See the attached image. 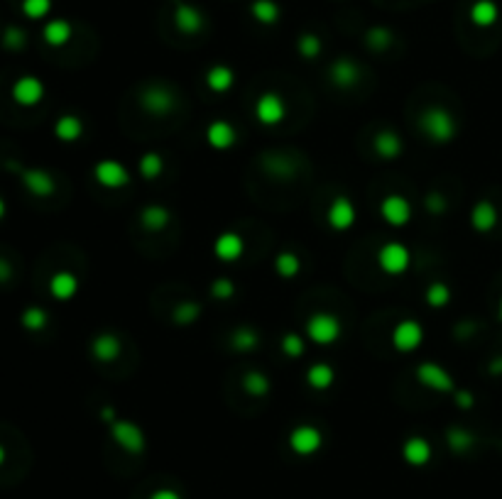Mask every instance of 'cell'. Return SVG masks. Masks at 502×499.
<instances>
[{"instance_id": "30", "label": "cell", "mask_w": 502, "mask_h": 499, "mask_svg": "<svg viewBox=\"0 0 502 499\" xmlns=\"http://www.w3.org/2000/svg\"><path fill=\"white\" fill-rule=\"evenodd\" d=\"M250 15H253L260 25H275L279 20V15H282V10H279V5L275 0H253Z\"/></svg>"}, {"instance_id": "9", "label": "cell", "mask_w": 502, "mask_h": 499, "mask_svg": "<svg viewBox=\"0 0 502 499\" xmlns=\"http://www.w3.org/2000/svg\"><path fill=\"white\" fill-rule=\"evenodd\" d=\"M380 216L387 226L402 228L412 221V203L404 196H399V193H390V196L380 201Z\"/></svg>"}, {"instance_id": "35", "label": "cell", "mask_w": 502, "mask_h": 499, "mask_svg": "<svg viewBox=\"0 0 502 499\" xmlns=\"http://www.w3.org/2000/svg\"><path fill=\"white\" fill-rule=\"evenodd\" d=\"M424 301L429 303L431 308H443L446 303L451 301V289H448V284H443V282H433L426 286V291H424Z\"/></svg>"}, {"instance_id": "24", "label": "cell", "mask_w": 502, "mask_h": 499, "mask_svg": "<svg viewBox=\"0 0 502 499\" xmlns=\"http://www.w3.org/2000/svg\"><path fill=\"white\" fill-rule=\"evenodd\" d=\"M500 17V8L495 0H476L471 5V22L476 27H493Z\"/></svg>"}, {"instance_id": "7", "label": "cell", "mask_w": 502, "mask_h": 499, "mask_svg": "<svg viewBox=\"0 0 502 499\" xmlns=\"http://www.w3.org/2000/svg\"><path fill=\"white\" fill-rule=\"evenodd\" d=\"M321 445H323V433L316 426H309V423H299L289 433V448L301 458H309L313 453H318Z\"/></svg>"}, {"instance_id": "34", "label": "cell", "mask_w": 502, "mask_h": 499, "mask_svg": "<svg viewBox=\"0 0 502 499\" xmlns=\"http://www.w3.org/2000/svg\"><path fill=\"white\" fill-rule=\"evenodd\" d=\"M301 269V260L294 255V252H279L275 257V272L284 279H292L299 274Z\"/></svg>"}, {"instance_id": "48", "label": "cell", "mask_w": 502, "mask_h": 499, "mask_svg": "<svg viewBox=\"0 0 502 499\" xmlns=\"http://www.w3.org/2000/svg\"><path fill=\"white\" fill-rule=\"evenodd\" d=\"M3 463H5V448L0 445V465H3Z\"/></svg>"}, {"instance_id": "13", "label": "cell", "mask_w": 502, "mask_h": 499, "mask_svg": "<svg viewBox=\"0 0 502 499\" xmlns=\"http://www.w3.org/2000/svg\"><path fill=\"white\" fill-rule=\"evenodd\" d=\"M214 255L221 262H238L245 255V240L241 233L226 231L214 240Z\"/></svg>"}, {"instance_id": "16", "label": "cell", "mask_w": 502, "mask_h": 499, "mask_svg": "<svg viewBox=\"0 0 502 499\" xmlns=\"http://www.w3.org/2000/svg\"><path fill=\"white\" fill-rule=\"evenodd\" d=\"M431 445L426 438H421V435H409L407 440L402 443V458L407 465L412 468H424L426 463L431 460Z\"/></svg>"}, {"instance_id": "3", "label": "cell", "mask_w": 502, "mask_h": 499, "mask_svg": "<svg viewBox=\"0 0 502 499\" xmlns=\"http://www.w3.org/2000/svg\"><path fill=\"white\" fill-rule=\"evenodd\" d=\"M343 333V326L341 321L333 316V313H313V316L306 321V336L311 338V343L316 346H333L336 341Z\"/></svg>"}, {"instance_id": "28", "label": "cell", "mask_w": 502, "mask_h": 499, "mask_svg": "<svg viewBox=\"0 0 502 499\" xmlns=\"http://www.w3.org/2000/svg\"><path fill=\"white\" fill-rule=\"evenodd\" d=\"M71 34H74V30L66 20H49L42 30V37L49 47H64V44L71 39Z\"/></svg>"}, {"instance_id": "37", "label": "cell", "mask_w": 502, "mask_h": 499, "mask_svg": "<svg viewBox=\"0 0 502 499\" xmlns=\"http://www.w3.org/2000/svg\"><path fill=\"white\" fill-rule=\"evenodd\" d=\"M296 49H299V54L304 56V59H316L318 54H321V39L316 37V34H301L299 42H296Z\"/></svg>"}, {"instance_id": "10", "label": "cell", "mask_w": 502, "mask_h": 499, "mask_svg": "<svg viewBox=\"0 0 502 499\" xmlns=\"http://www.w3.org/2000/svg\"><path fill=\"white\" fill-rule=\"evenodd\" d=\"M94 179L104 188H123L130 183V171L128 166L116 162V159H101L94 166Z\"/></svg>"}, {"instance_id": "6", "label": "cell", "mask_w": 502, "mask_h": 499, "mask_svg": "<svg viewBox=\"0 0 502 499\" xmlns=\"http://www.w3.org/2000/svg\"><path fill=\"white\" fill-rule=\"evenodd\" d=\"M255 118H258L260 125H279L284 118H287V106H284V99L275 91H265V94L258 96L255 101Z\"/></svg>"}, {"instance_id": "8", "label": "cell", "mask_w": 502, "mask_h": 499, "mask_svg": "<svg viewBox=\"0 0 502 499\" xmlns=\"http://www.w3.org/2000/svg\"><path fill=\"white\" fill-rule=\"evenodd\" d=\"M390 338H392V346H395L397 353H414V350L424 343V328H421L419 321L404 318L392 328Z\"/></svg>"}, {"instance_id": "25", "label": "cell", "mask_w": 502, "mask_h": 499, "mask_svg": "<svg viewBox=\"0 0 502 499\" xmlns=\"http://www.w3.org/2000/svg\"><path fill=\"white\" fill-rule=\"evenodd\" d=\"M236 84V74H233L231 66L226 64H216L206 71V86L214 94H228Z\"/></svg>"}, {"instance_id": "11", "label": "cell", "mask_w": 502, "mask_h": 499, "mask_svg": "<svg viewBox=\"0 0 502 499\" xmlns=\"http://www.w3.org/2000/svg\"><path fill=\"white\" fill-rule=\"evenodd\" d=\"M356 218H358L356 203H353L351 198H346V196H336L326 208V223L333 228L336 233L348 231V228L356 223Z\"/></svg>"}, {"instance_id": "4", "label": "cell", "mask_w": 502, "mask_h": 499, "mask_svg": "<svg viewBox=\"0 0 502 499\" xmlns=\"http://www.w3.org/2000/svg\"><path fill=\"white\" fill-rule=\"evenodd\" d=\"M412 265V255H409L407 245L397 243V240H390L378 250V267L390 277H399L404 274Z\"/></svg>"}, {"instance_id": "27", "label": "cell", "mask_w": 502, "mask_h": 499, "mask_svg": "<svg viewBox=\"0 0 502 499\" xmlns=\"http://www.w3.org/2000/svg\"><path fill=\"white\" fill-rule=\"evenodd\" d=\"M333 382H336V372H333V367L326 363H313L309 370H306V384H309L313 392H326Z\"/></svg>"}, {"instance_id": "41", "label": "cell", "mask_w": 502, "mask_h": 499, "mask_svg": "<svg viewBox=\"0 0 502 499\" xmlns=\"http://www.w3.org/2000/svg\"><path fill=\"white\" fill-rule=\"evenodd\" d=\"M446 440L453 450H468L473 445V435L463 431V428H453V431L446 433Z\"/></svg>"}, {"instance_id": "40", "label": "cell", "mask_w": 502, "mask_h": 499, "mask_svg": "<svg viewBox=\"0 0 502 499\" xmlns=\"http://www.w3.org/2000/svg\"><path fill=\"white\" fill-rule=\"evenodd\" d=\"M365 42H368V47L380 51L392 44V34L387 32L385 27H373V30H368V34H365Z\"/></svg>"}, {"instance_id": "31", "label": "cell", "mask_w": 502, "mask_h": 499, "mask_svg": "<svg viewBox=\"0 0 502 499\" xmlns=\"http://www.w3.org/2000/svg\"><path fill=\"white\" fill-rule=\"evenodd\" d=\"M138 169H140V176H142V179H147V181H152V179H157V176H162V171H164V159H162V154H157V152H145V154L140 157Z\"/></svg>"}, {"instance_id": "2", "label": "cell", "mask_w": 502, "mask_h": 499, "mask_svg": "<svg viewBox=\"0 0 502 499\" xmlns=\"http://www.w3.org/2000/svg\"><path fill=\"white\" fill-rule=\"evenodd\" d=\"M108 431H111V438L116 440V445L130 455H140L147 448V438L145 431L138 426V423L128 421V418H116V421L108 423Z\"/></svg>"}, {"instance_id": "5", "label": "cell", "mask_w": 502, "mask_h": 499, "mask_svg": "<svg viewBox=\"0 0 502 499\" xmlns=\"http://www.w3.org/2000/svg\"><path fill=\"white\" fill-rule=\"evenodd\" d=\"M416 382L424 389H429V392H438V394L456 392L453 377H451L438 363H421L416 367Z\"/></svg>"}, {"instance_id": "29", "label": "cell", "mask_w": 502, "mask_h": 499, "mask_svg": "<svg viewBox=\"0 0 502 499\" xmlns=\"http://www.w3.org/2000/svg\"><path fill=\"white\" fill-rule=\"evenodd\" d=\"M54 135L61 142H76L84 135V123L76 116H61L54 123Z\"/></svg>"}, {"instance_id": "1", "label": "cell", "mask_w": 502, "mask_h": 499, "mask_svg": "<svg viewBox=\"0 0 502 499\" xmlns=\"http://www.w3.org/2000/svg\"><path fill=\"white\" fill-rule=\"evenodd\" d=\"M419 130L429 137L431 142H451L458 133V125H456V118L451 116L446 108L441 106H429L419 113Z\"/></svg>"}, {"instance_id": "45", "label": "cell", "mask_w": 502, "mask_h": 499, "mask_svg": "<svg viewBox=\"0 0 502 499\" xmlns=\"http://www.w3.org/2000/svg\"><path fill=\"white\" fill-rule=\"evenodd\" d=\"M456 404H458L461 409H473V394H468V392H456Z\"/></svg>"}, {"instance_id": "42", "label": "cell", "mask_w": 502, "mask_h": 499, "mask_svg": "<svg viewBox=\"0 0 502 499\" xmlns=\"http://www.w3.org/2000/svg\"><path fill=\"white\" fill-rule=\"evenodd\" d=\"M233 294H236V284H233L231 279H226V277L214 279V284H211V296H214V299L226 301V299H231Z\"/></svg>"}, {"instance_id": "26", "label": "cell", "mask_w": 502, "mask_h": 499, "mask_svg": "<svg viewBox=\"0 0 502 499\" xmlns=\"http://www.w3.org/2000/svg\"><path fill=\"white\" fill-rule=\"evenodd\" d=\"M169 211L164 208V206H159V203H150V206H145L142 208V213H140V223H142V228L145 231H150V233H159V231H164V228L169 226Z\"/></svg>"}, {"instance_id": "23", "label": "cell", "mask_w": 502, "mask_h": 499, "mask_svg": "<svg viewBox=\"0 0 502 499\" xmlns=\"http://www.w3.org/2000/svg\"><path fill=\"white\" fill-rule=\"evenodd\" d=\"M373 147L378 152V157L382 159H397L402 154V137H399L395 130H382V133L375 135Z\"/></svg>"}, {"instance_id": "32", "label": "cell", "mask_w": 502, "mask_h": 499, "mask_svg": "<svg viewBox=\"0 0 502 499\" xmlns=\"http://www.w3.org/2000/svg\"><path fill=\"white\" fill-rule=\"evenodd\" d=\"M243 389L248 397H265V394L270 392V380H267L262 372L250 370V372H245V377H243Z\"/></svg>"}, {"instance_id": "15", "label": "cell", "mask_w": 502, "mask_h": 499, "mask_svg": "<svg viewBox=\"0 0 502 499\" xmlns=\"http://www.w3.org/2000/svg\"><path fill=\"white\" fill-rule=\"evenodd\" d=\"M174 27L179 30L181 34H199L204 30V15L199 8H194L189 3H179L174 8Z\"/></svg>"}, {"instance_id": "44", "label": "cell", "mask_w": 502, "mask_h": 499, "mask_svg": "<svg viewBox=\"0 0 502 499\" xmlns=\"http://www.w3.org/2000/svg\"><path fill=\"white\" fill-rule=\"evenodd\" d=\"M22 44H25V34H22V30H18V27H10L8 34H5V47L20 49Z\"/></svg>"}, {"instance_id": "21", "label": "cell", "mask_w": 502, "mask_h": 499, "mask_svg": "<svg viewBox=\"0 0 502 499\" xmlns=\"http://www.w3.org/2000/svg\"><path fill=\"white\" fill-rule=\"evenodd\" d=\"M331 81H333L338 89H351V86H356L361 81V66L356 64V61L351 59H338L331 64Z\"/></svg>"}, {"instance_id": "49", "label": "cell", "mask_w": 502, "mask_h": 499, "mask_svg": "<svg viewBox=\"0 0 502 499\" xmlns=\"http://www.w3.org/2000/svg\"><path fill=\"white\" fill-rule=\"evenodd\" d=\"M3 216H5V201L0 198V218H3Z\"/></svg>"}, {"instance_id": "17", "label": "cell", "mask_w": 502, "mask_h": 499, "mask_svg": "<svg viewBox=\"0 0 502 499\" xmlns=\"http://www.w3.org/2000/svg\"><path fill=\"white\" fill-rule=\"evenodd\" d=\"M236 140H238V135L231 123H226V120H214V123H209L206 142L214 150H219V152L231 150V147L236 145Z\"/></svg>"}, {"instance_id": "22", "label": "cell", "mask_w": 502, "mask_h": 499, "mask_svg": "<svg viewBox=\"0 0 502 499\" xmlns=\"http://www.w3.org/2000/svg\"><path fill=\"white\" fill-rule=\"evenodd\" d=\"M76 291H79V279L71 272H66V269L52 274V279H49V294L56 301H69L76 296Z\"/></svg>"}, {"instance_id": "20", "label": "cell", "mask_w": 502, "mask_h": 499, "mask_svg": "<svg viewBox=\"0 0 502 499\" xmlns=\"http://www.w3.org/2000/svg\"><path fill=\"white\" fill-rule=\"evenodd\" d=\"M121 353H123V346L113 333H101V336H96L94 343H91V355H94L99 363H113V360L121 358Z\"/></svg>"}, {"instance_id": "18", "label": "cell", "mask_w": 502, "mask_h": 499, "mask_svg": "<svg viewBox=\"0 0 502 499\" xmlns=\"http://www.w3.org/2000/svg\"><path fill=\"white\" fill-rule=\"evenodd\" d=\"M22 176V183L27 186V191L32 196H39V198H47L54 193V179L49 171L44 169H22L20 171Z\"/></svg>"}, {"instance_id": "33", "label": "cell", "mask_w": 502, "mask_h": 499, "mask_svg": "<svg viewBox=\"0 0 502 499\" xmlns=\"http://www.w3.org/2000/svg\"><path fill=\"white\" fill-rule=\"evenodd\" d=\"M22 326H25L30 333H39V331H44L47 328V323H49V313L44 311L42 306H27L25 311H22Z\"/></svg>"}, {"instance_id": "19", "label": "cell", "mask_w": 502, "mask_h": 499, "mask_svg": "<svg viewBox=\"0 0 502 499\" xmlns=\"http://www.w3.org/2000/svg\"><path fill=\"white\" fill-rule=\"evenodd\" d=\"M500 216H498V208H495L493 201H478L471 211V226L476 233H490L495 231L498 226Z\"/></svg>"}, {"instance_id": "50", "label": "cell", "mask_w": 502, "mask_h": 499, "mask_svg": "<svg viewBox=\"0 0 502 499\" xmlns=\"http://www.w3.org/2000/svg\"><path fill=\"white\" fill-rule=\"evenodd\" d=\"M498 316H500V321H502V296H500V303H498Z\"/></svg>"}, {"instance_id": "38", "label": "cell", "mask_w": 502, "mask_h": 499, "mask_svg": "<svg viewBox=\"0 0 502 499\" xmlns=\"http://www.w3.org/2000/svg\"><path fill=\"white\" fill-rule=\"evenodd\" d=\"M52 10V0H22V13L30 20H42Z\"/></svg>"}, {"instance_id": "14", "label": "cell", "mask_w": 502, "mask_h": 499, "mask_svg": "<svg viewBox=\"0 0 502 499\" xmlns=\"http://www.w3.org/2000/svg\"><path fill=\"white\" fill-rule=\"evenodd\" d=\"M44 99V84L37 76H22L13 84V101L22 108H32Z\"/></svg>"}, {"instance_id": "36", "label": "cell", "mask_w": 502, "mask_h": 499, "mask_svg": "<svg viewBox=\"0 0 502 499\" xmlns=\"http://www.w3.org/2000/svg\"><path fill=\"white\" fill-rule=\"evenodd\" d=\"M258 346H260V338H258V333H255V331H250V328H241V331L233 333V348L241 350V353H248V350H255Z\"/></svg>"}, {"instance_id": "47", "label": "cell", "mask_w": 502, "mask_h": 499, "mask_svg": "<svg viewBox=\"0 0 502 499\" xmlns=\"http://www.w3.org/2000/svg\"><path fill=\"white\" fill-rule=\"evenodd\" d=\"M10 274H13V272H10V265L5 260H0V282H8Z\"/></svg>"}, {"instance_id": "43", "label": "cell", "mask_w": 502, "mask_h": 499, "mask_svg": "<svg viewBox=\"0 0 502 499\" xmlns=\"http://www.w3.org/2000/svg\"><path fill=\"white\" fill-rule=\"evenodd\" d=\"M199 303H181V306H176L174 308V313H172V318L176 321V323H191L194 318L199 316Z\"/></svg>"}, {"instance_id": "12", "label": "cell", "mask_w": 502, "mask_h": 499, "mask_svg": "<svg viewBox=\"0 0 502 499\" xmlns=\"http://www.w3.org/2000/svg\"><path fill=\"white\" fill-rule=\"evenodd\" d=\"M142 108H145L147 113H152V116H169V111L174 108V94L169 89H164V86H150V89L142 94Z\"/></svg>"}, {"instance_id": "46", "label": "cell", "mask_w": 502, "mask_h": 499, "mask_svg": "<svg viewBox=\"0 0 502 499\" xmlns=\"http://www.w3.org/2000/svg\"><path fill=\"white\" fill-rule=\"evenodd\" d=\"M150 499H181L174 490H157Z\"/></svg>"}, {"instance_id": "39", "label": "cell", "mask_w": 502, "mask_h": 499, "mask_svg": "<svg viewBox=\"0 0 502 499\" xmlns=\"http://www.w3.org/2000/svg\"><path fill=\"white\" fill-rule=\"evenodd\" d=\"M282 353L287 355V358H301V355L306 353V346L304 341H301V336H296V333H287V336L282 338Z\"/></svg>"}]
</instances>
